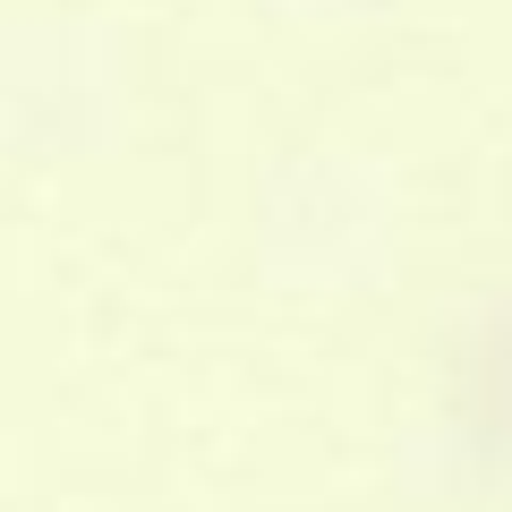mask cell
<instances>
[{
    "mask_svg": "<svg viewBox=\"0 0 512 512\" xmlns=\"http://www.w3.org/2000/svg\"><path fill=\"white\" fill-rule=\"evenodd\" d=\"M453 410L495 461L512 453V308L495 325H478L461 342V367H453Z\"/></svg>",
    "mask_w": 512,
    "mask_h": 512,
    "instance_id": "obj_1",
    "label": "cell"
}]
</instances>
